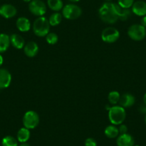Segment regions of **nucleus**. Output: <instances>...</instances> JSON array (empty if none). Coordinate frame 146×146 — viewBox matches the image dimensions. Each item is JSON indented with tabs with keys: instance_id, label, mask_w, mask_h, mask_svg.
<instances>
[{
	"instance_id": "17",
	"label": "nucleus",
	"mask_w": 146,
	"mask_h": 146,
	"mask_svg": "<svg viewBox=\"0 0 146 146\" xmlns=\"http://www.w3.org/2000/svg\"><path fill=\"white\" fill-rule=\"evenodd\" d=\"M30 137V131L26 127H22L19 130L17 134V140L19 143H27Z\"/></svg>"
},
{
	"instance_id": "30",
	"label": "nucleus",
	"mask_w": 146,
	"mask_h": 146,
	"mask_svg": "<svg viewBox=\"0 0 146 146\" xmlns=\"http://www.w3.org/2000/svg\"><path fill=\"white\" fill-rule=\"evenodd\" d=\"M140 25H141L142 26L146 28V15L142 17L141 22H140Z\"/></svg>"
},
{
	"instance_id": "18",
	"label": "nucleus",
	"mask_w": 146,
	"mask_h": 146,
	"mask_svg": "<svg viewBox=\"0 0 146 146\" xmlns=\"http://www.w3.org/2000/svg\"><path fill=\"white\" fill-rule=\"evenodd\" d=\"M10 45V36L6 34H0V53L5 52Z\"/></svg>"
},
{
	"instance_id": "13",
	"label": "nucleus",
	"mask_w": 146,
	"mask_h": 146,
	"mask_svg": "<svg viewBox=\"0 0 146 146\" xmlns=\"http://www.w3.org/2000/svg\"><path fill=\"white\" fill-rule=\"evenodd\" d=\"M24 52L27 57H34L38 53L39 47L35 42H29L24 47Z\"/></svg>"
},
{
	"instance_id": "16",
	"label": "nucleus",
	"mask_w": 146,
	"mask_h": 146,
	"mask_svg": "<svg viewBox=\"0 0 146 146\" xmlns=\"http://www.w3.org/2000/svg\"><path fill=\"white\" fill-rule=\"evenodd\" d=\"M16 26L20 32H25L30 29L31 23L27 18L22 17H19L17 19L16 22Z\"/></svg>"
},
{
	"instance_id": "25",
	"label": "nucleus",
	"mask_w": 146,
	"mask_h": 146,
	"mask_svg": "<svg viewBox=\"0 0 146 146\" xmlns=\"http://www.w3.org/2000/svg\"><path fill=\"white\" fill-rule=\"evenodd\" d=\"M46 41L50 44H55L58 42V36L54 32H49L46 35Z\"/></svg>"
},
{
	"instance_id": "26",
	"label": "nucleus",
	"mask_w": 146,
	"mask_h": 146,
	"mask_svg": "<svg viewBox=\"0 0 146 146\" xmlns=\"http://www.w3.org/2000/svg\"><path fill=\"white\" fill-rule=\"evenodd\" d=\"M135 0H118V5L123 9H130L134 4Z\"/></svg>"
},
{
	"instance_id": "6",
	"label": "nucleus",
	"mask_w": 146,
	"mask_h": 146,
	"mask_svg": "<svg viewBox=\"0 0 146 146\" xmlns=\"http://www.w3.org/2000/svg\"><path fill=\"white\" fill-rule=\"evenodd\" d=\"M82 15V9L74 4H69L62 8V16L67 19H76Z\"/></svg>"
},
{
	"instance_id": "35",
	"label": "nucleus",
	"mask_w": 146,
	"mask_h": 146,
	"mask_svg": "<svg viewBox=\"0 0 146 146\" xmlns=\"http://www.w3.org/2000/svg\"><path fill=\"white\" fill-rule=\"evenodd\" d=\"M23 1L25 2H30L32 0H23Z\"/></svg>"
},
{
	"instance_id": "7",
	"label": "nucleus",
	"mask_w": 146,
	"mask_h": 146,
	"mask_svg": "<svg viewBox=\"0 0 146 146\" xmlns=\"http://www.w3.org/2000/svg\"><path fill=\"white\" fill-rule=\"evenodd\" d=\"M29 10L35 16L42 17L47 12V7L42 0H32L29 4Z\"/></svg>"
},
{
	"instance_id": "27",
	"label": "nucleus",
	"mask_w": 146,
	"mask_h": 146,
	"mask_svg": "<svg viewBox=\"0 0 146 146\" xmlns=\"http://www.w3.org/2000/svg\"><path fill=\"white\" fill-rule=\"evenodd\" d=\"M97 141L92 137H88L85 141V146H97Z\"/></svg>"
},
{
	"instance_id": "28",
	"label": "nucleus",
	"mask_w": 146,
	"mask_h": 146,
	"mask_svg": "<svg viewBox=\"0 0 146 146\" xmlns=\"http://www.w3.org/2000/svg\"><path fill=\"white\" fill-rule=\"evenodd\" d=\"M118 130H119V133H120V135L127 133V127L124 124L120 125Z\"/></svg>"
},
{
	"instance_id": "14",
	"label": "nucleus",
	"mask_w": 146,
	"mask_h": 146,
	"mask_svg": "<svg viewBox=\"0 0 146 146\" xmlns=\"http://www.w3.org/2000/svg\"><path fill=\"white\" fill-rule=\"evenodd\" d=\"M119 102H120V106H122L123 108H130L135 102V98L132 94L125 93L120 96Z\"/></svg>"
},
{
	"instance_id": "5",
	"label": "nucleus",
	"mask_w": 146,
	"mask_h": 146,
	"mask_svg": "<svg viewBox=\"0 0 146 146\" xmlns=\"http://www.w3.org/2000/svg\"><path fill=\"white\" fill-rule=\"evenodd\" d=\"M22 123H23L24 127L26 128L31 130V129H35L37 127V125L40 123V117L39 115L33 110H29L26 112L22 119Z\"/></svg>"
},
{
	"instance_id": "9",
	"label": "nucleus",
	"mask_w": 146,
	"mask_h": 146,
	"mask_svg": "<svg viewBox=\"0 0 146 146\" xmlns=\"http://www.w3.org/2000/svg\"><path fill=\"white\" fill-rule=\"evenodd\" d=\"M17 9L13 5L5 4L0 7V15L6 19H10L17 15Z\"/></svg>"
},
{
	"instance_id": "33",
	"label": "nucleus",
	"mask_w": 146,
	"mask_h": 146,
	"mask_svg": "<svg viewBox=\"0 0 146 146\" xmlns=\"http://www.w3.org/2000/svg\"><path fill=\"white\" fill-rule=\"evenodd\" d=\"M143 102H144L145 105H146V93L145 94L144 96H143Z\"/></svg>"
},
{
	"instance_id": "4",
	"label": "nucleus",
	"mask_w": 146,
	"mask_h": 146,
	"mask_svg": "<svg viewBox=\"0 0 146 146\" xmlns=\"http://www.w3.org/2000/svg\"><path fill=\"white\" fill-rule=\"evenodd\" d=\"M127 35L134 41H142L146 36V28L139 24L133 25L128 28Z\"/></svg>"
},
{
	"instance_id": "31",
	"label": "nucleus",
	"mask_w": 146,
	"mask_h": 146,
	"mask_svg": "<svg viewBox=\"0 0 146 146\" xmlns=\"http://www.w3.org/2000/svg\"><path fill=\"white\" fill-rule=\"evenodd\" d=\"M3 61H4L3 57H2V56L0 54V67L2 66V64H3Z\"/></svg>"
},
{
	"instance_id": "11",
	"label": "nucleus",
	"mask_w": 146,
	"mask_h": 146,
	"mask_svg": "<svg viewBox=\"0 0 146 146\" xmlns=\"http://www.w3.org/2000/svg\"><path fill=\"white\" fill-rule=\"evenodd\" d=\"M117 146H134L135 140L131 135L128 133L120 135L116 140Z\"/></svg>"
},
{
	"instance_id": "21",
	"label": "nucleus",
	"mask_w": 146,
	"mask_h": 146,
	"mask_svg": "<svg viewBox=\"0 0 146 146\" xmlns=\"http://www.w3.org/2000/svg\"><path fill=\"white\" fill-rule=\"evenodd\" d=\"M62 19V16L61 14L59 12H55L50 16L49 19V23L51 26H57L61 23Z\"/></svg>"
},
{
	"instance_id": "1",
	"label": "nucleus",
	"mask_w": 146,
	"mask_h": 146,
	"mask_svg": "<svg viewBox=\"0 0 146 146\" xmlns=\"http://www.w3.org/2000/svg\"><path fill=\"white\" fill-rule=\"evenodd\" d=\"M121 7L118 4L105 2L99 9V17L105 23L115 24L119 19V13Z\"/></svg>"
},
{
	"instance_id": "22",
	"label": "nucleus",
	"mask_w": 146,
	"mask_h": 146,
	"mask_svg": "<svg viewBox=\"0 0 146 146\" xmlns=\"http://www.w3.org/2000/svg\"><path fill=\"white\" fill-rule=\"evenodd\" d=\"M2 146H18V140L11 135H7L2 139Z\"/></svg>"
},
{
	"instance_id": "20",
	"label": "nucleus",
	"mask_w": 146,
	"mask_h": 146,
	"mask_svg": "<svg viewBox=\"0 0 146 146\" xmlns=\"http://www.w3.org/2000/svg\"><path fill=\"white\" fill-rule=\"evenodd\" d=\"M47 5L54 12H59L63 8V2L62 0H47Z\"/></svg>"
},
{
	"instance_id": "15",
	"label": "nucleus",
	"mask_w": 146,
	"mask_h": 146,
	"mask_svg": "<svg viewBox=\"0 0 146 146\" xmlns=\"http://www.w3.org/2000/svg\"><path fill=\"white\" fill-rule=\"evenodd\" d=\"M10 43L14 47L20 50L25 45V41L21 35L18 34H13L10 36Z\"/></svg>"
},
{
	"instance_id": "3",
	"label": "nucleus",
	"mask_w": 146,
	"mask_h": 146,
	"mask_svg": "<svg viewBox=\"0 0 146 146\" xmlns=\"http://www.w3.org/2000/svg\"><path fill=\"white\" fill-rule=\"evenodd\" d=\"M50 25L49 20L44 17H39L33 24V32L36 36L42 37L50 32Z\"/></svg>"
},
{
	"instance_id": "29",
	"label": "nucleus",
	"mask_w": 146,
	"mask_h": 146,
	"mask_svg": "<svg viewBox=\"0 0 146 146\" xmlns=\"http://www.w3.org/2000/svg\"><path fill=\"white\" fill-rule=\"evenodd\" d=\"M139 112H140L141 114H144L145 115L146 114V105H145V104H143V105H140V107H139Z\"/></svg>"
},
{
	"instance_id": "38",
	"label": "nucleus",
	"mask_w": 146,
	"mask_h": 146,
	"mask_svg": "<svg viewBox=\"0 0 146 146\" xmlns=\"http://www.w3.org/2000/svg\"><path fill=\"white\" fill-rule=\"evenodd\" d=\"M134 146H140V145H134Z\"/></svg>"
},
{
	"instance_id": "23",
	"label": "nucleus",
	"mask_w": 146,
	"mask_h": 146,
	"mask_svg": "<svg viewBox=\"0 0 146 146\" xmlns=\"http://www.w3.org/2000/svg\"><path fill=\"white\" fill-rule=\"evenodd\" d=\"M108 98L110 103L115 105L118 103L119 101H120V95L117 91H112V92H110L109 93Z\"/></svg>"
},
{
	"instance_id": "12",
	"label": "nucleus",
	"mask_w": 146,
	"mask_h": 146,
	"mask_svg": "<svg viewBox=\"0 0 146 146\" xmlns=\"http://www.w3.org/2000/svg\"><path fill=\"white\" fill-rule=\"evenodd\" d=\"M132 12L139 17H144L146 15V2L144 1L135 2L132 6Z\"/></svg>"
},
{
	"instance_id": "34",
	"label": "nucleus",
	"mask_w": 146,
	"mask_h": 146,
	"mask_svg": "<svg viewBox=\"0 0 146 146\" xmlns=\"http://www.w3.org/2000/svg\"><path fill=\"white\" fill-rule=\"evenodd\" d=\"M69 1H70L71 2H78L80 1V0H69Z\"/></svg>"
},
{
	"instance_id": "24",
	"label": "nucleus",
	"mask_w": 146,
	"mask_h": 146,
	"mask_svg": "<svg viewBox=\"0 0 146 146\" xmlns=\"http://www.w3.org/2000/svg\"><path fill=\"white\" fill-rule=\"evenodd\" d=\"M132 11L130 9H123L121 7V9L119 13V19L121 21H126L131 17Z\"/></svg>"
},
{
	"instance_id": "2",
	"label": "nucleus",
	"mask_w": 146,
	"mask_h": 146,
	"mask_svg": "<svg viewBox=\"0 0 146 146\" xmlns=\"http://www.w3.org/2000/svg\"><path fill=\"white\" fill-rule=\"evenodd\" d=\"M108 117L112 125H119L123 124L126 117L125 110L120 105H113L108 110Z\"/></svg>"
},
{
	"instance_id": "32",
	"label": "nucleus",
	"mask_w": 146,
	"mask_h": 146,
	"mask_svg": "<svg viewBox=\"0 0 146 146\" xmlns=\"http://www.w3.org/2000/svg\"><path fill=\"white\" fill-rule=\"evenodd\" d=\"M18 146H30V145H29V144H28L27 143H22L19 145Z\"/></svg>"
},
{
	"instance_id": "39",
	"label": "nucleus",
	"mask_w": 146,
	"mask_h": 146,
	"mask_svg": "<svg viewBox=\"0 0 146 146\" xmlns=\"http://www.w3.org/2000/svg\"><path fill=\"white\" fill-rule=\"evenodd\" d=\"M145 146H146V145H145Z\"/></svg>"
},
{
	"instance_id": "37",
	"label": "nucleus",
	"mask_w": 146,
	"mask_h": 146,
	"mask_svg": "<svg viewBox=\"0 0 146 146\" xmlns=\"http://www.w3.org/2000/svg\"><path fill=\"white\" fill-rule=\"evenodd\" d=\"M105 1H108H108H111V0H105Z\"/></svg>"
},
{
	"instance_id": "36",
	"label": "nucleus",
	"mask_w": 146,
	"mask_h": 146,
	"mask_svg": "<svg viewBox=\"0 0 146 146\" xmlns=\"http://www.w3.org/2000/svg\"><path fill=\"white\" fill-rule=\"evenodd\" d=\"M145 125H146V114L145 115Z\"/></svg>"
},
{
	"instance_id": "19",
	"label": "nucleus",
	"mask_w": 146,
	"mask_h": 146,
	"mask_svg": "<svg viewBox=\"0 0 146 146\" xmlns=\"http://www.w3.org/2000/svg\"><path fill=\"white\" fill-rule=\"evenodd\" d=\"M105 135L108 138L113 139L117 137L119 135V130L114 125H110L105 129Z\"/></svg>"
},
{
	"instance_id": "10",
	"label": "nucleus",
	"mask_w": 146,
	"mask_h": 146,
	"mask_svg": "<svg viewBox=\"0 0 146 146\" xmlns=\"http://www.w3.org/2000/svg\"><path fill=\"white\" fill-rule=\"evenodd\" d=\"M12 75L6 69H0V89H5L10 85Z\"/></svg>"
},
{
	"instance_id": "8",
	"label": "nucleus",
	"mask_w": 146,
	"mask_h": 146,
	"mask_svg": "<svg viewBox=\"0 0 146 146\" xmlns=\"http://www.w3.org/2000/svg\"><path fill=\"white\" fill-rule=\"evenodd\" d=\"M101 37L102 41L106 43L115 42L120 37V32L116 28L110 27L102 31Z\"/></svg>"
}]
</instances>
